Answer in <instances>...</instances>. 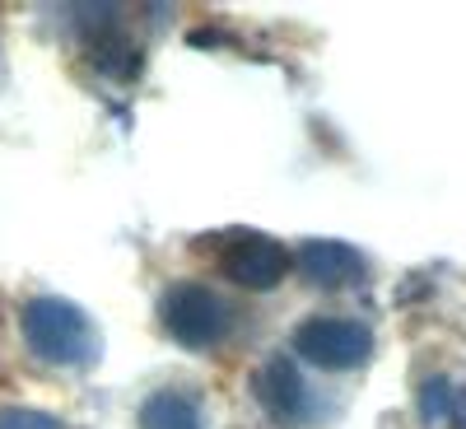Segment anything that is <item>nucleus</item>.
I'll use <instances>...</instances> for the list:
<instances>
[{
    "mask_svg": "<svg viewBox=\"0 0 466 429\" xmlns=\"http://www.w3.org/2000/svg\"><path fill=\"white\" fill-rule=\"evenodd\" d=\"M19 332L37 360L61 364V369H80L98 355L94 322L66 299H28L19 313Z\"/></svg>",
    "mask_w": 466,
    "mask_h": 429,
    "instance_id": "1",
    "label": "nucleus"
},
{
    "mask_svg": "<svg viewBox=\"0 0 466 429\" xmlns=\"http://www.w3.org/2000/svg\"><path fill=\"white\" fill-rule=\"evenodd\" d=\"M159 318H164V332L187 350H215L233 332V308L210 285H197V281H177L159 303Z\"/></svg>",
    "mask_w": 466,
    "mask_h": 429,
    "instance_id": "2",
    "label": "nucleus"
},
{
    "mask_svg": "<svg viewBox=\"0 0 466 429\" xmlns=\"http://www.w3.org/2000/svg\"><path fill=\"white\" fill-rule=\"evenodd\" d=\"M294 350L318 369H355L373 355V332L360 318L322 313L294 327Z\"/></svg>",
    "mask_w": 466,
    "mask_h": 429,
    "instance_id": "3",
    "label": "nucleus"
},
{
    "mask_svg": "<svg viewBox=\"0 0 466 429\" xmlns=\"http://www.w3.org/2000/svg\"><path fill=\"white\" fill-rule=\"evenodd\" d=\"M219 266L238 290L261 294V290H276L289 276V252L276 239H266V233H233L219 252Z\"/></svg>",
    "mask_w": 466,
    "mask_h": 429,
    "instance_id": "4",
    "label": "nucleus"
},
{
    "mask_svg": "<svg viewBox=\"0 0 466 429\" xmlns=\"http://www.w3.org/2000/svg\"><path fill=\"white\" fill-rule=\"evenodd\" d=\"M257 402L276 424H303V415H308L303 373L289 360H266L257 369Z\"/></svg>",
    "mask_w": 466,
    "mask_h": 429,
    "instance_id": "5",
    "label": "nucleus"
},
{
    "mask_svg": "<svg viewBox=\"0 0 466 429\" xmlns=\"http://www.w3.org/2000/svg\"><path fill=\"white\" fill-rule=\"evenodd\" d=\"M299 271H303L308 285L340 290V285H355L364 276V257L340 239H308L299 248Z\"/></svg>",
    "mask_w": 466,
    "mask_h": 429,
    "instance_id": "6",
    "label": "nucleus"
},
{
    "mask_svg": "<svg viewBox=\"0 0 466 429\" xmlns=\"http://www.w3.org/2000/svg\"><path fill=\"white\" fill-rule=\"evenodd\" d=\"M140 429H206V411H201L197 393L159 387V393L145 397V406H140Z\"/></svg>",
    "mask_w": 466,
    "mask_h": 429,
    "instance_id": "7",
    "label": "nucleus"
},
{
    "mask_svg": "<svg viewBox=\"0 0 466 429\" xmlns=\"http://www.w3.org/2000/svg\"><path fill=\"white\" fill-rule=\"evenodd\" d=\"M420 415L430 424H461L466 420V393L448 378H430L420 387Z\"/></svg>",
    "mask_w": 466,
    "mask_h": 429,
    "instance_id": "8",
    "label": "nucleus"
},
{
    "mask_svg": "<svg viewBox=\"0 0 466 429\" xmlns=\"http://www.w3.org/2000/svg\"><path fill=\"white\" fill-rule=\"evenodd\" d=\"M0 429H61L56 415L33 411V406H5L0 411Z\"/></svg>",
    "mask_w": 466,
    "mask_h": 429,
    "instance_id": "9",
    "label": "nucleus"
}]
</instances>
